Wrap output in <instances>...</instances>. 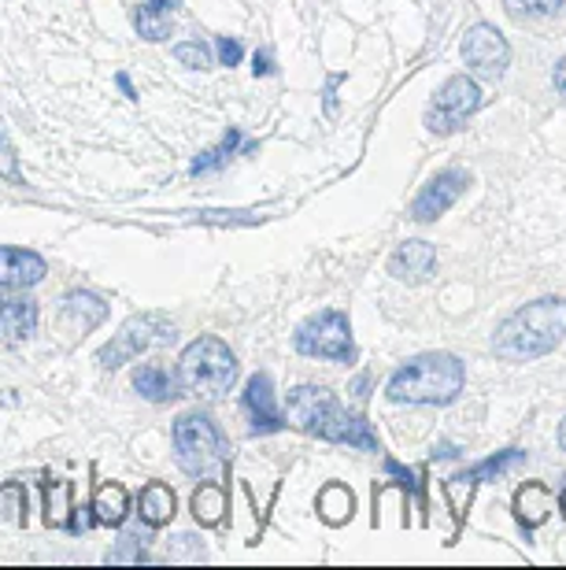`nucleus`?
<instances>
[{
    "instance_id": "1",
    "label": "nucleus",
    "mask_w": 566,
    "mask_h": 570,
    "mask_svg": "<svg viewBox=\"0 0 566 570\" xmlns=\"http://www.w3.org/2000/svg\"><path fill=\"white\" fill-rule=\"evenodd\" d=\"M289 423L311 433V438H322V441H334V444H352V449H367L375 452L378 449V438L364 419L352 415L348 407H341V401L322 390V385H297L289 393Z\"/></svg>"
},
{
    "instance_id": "2",
    "label": "nucleus",
    "mask_w": 566,
    "mask_h": 570,
    "mask_svg": "<svg viewBox=\"0 0 566 570\" xmlns=\"http://www.w3.org/2000/svg\"><path fill=\"white\" fill-rule=\"evenodd\" d=\"M566 337V301L540 296V301L518 307L496 326L493 348L500 360H537Z\"/></svg>"
},
{
    "instance_id": "3",
    "label": "nucleus",
    "mask_w": 566,
    "mask_h": 570,
    "mask_svg": "<svg viewBox=\"0 0 566 570\" xmlns=\"http://www.w3.org/2000/svg\"><path fill=\"white\" fill-rule=\"evenodd\" d=\"M463 382H467V371H463L459 356L423 352L393 374L385 396L393 404H451L463 393Z\"/></svg>"
},
{
    "instance_id": "4",
    "label": "nucleus",
    "mask_w": 566,
    "mask_h": 570,
    "mask_svg": "<svg viewBox=\"0 0 566 570\" xmlns=\"http://www.w3.org/2000/svg\"><path fill=\"white\" fill-rule=\"evenodd\" d=\"M178 379H182V390L197 401H219L222 393H230L237 379V356L219 337H197L178 360Z\"/></svg>"
},
{
    "instance_id": "5",
    "label": "nucleus",
    "mask_w": 566,
    "mask_h": 570,
    "mask_svg": "<svg viewBox=\"0 0 566 570\" xmlns=\"http://www.w3.org/2000/svg\"><path fill=\"white\" fill-rule=\"evenodd\" d=\"M175 460L192 478H211L226 463V438L211 415L186 412L175 423Z\"/></svg>"
},
{
    "instance_id": "6",
    "label": "nucleus",
    "mask_w": 566,
    "mask_h": 570,
    "mask_svg": "<svg viewBox=\"0 0 566 570\" xmlns=\"http://www.w3.org/2000/svg\"><path fill=\"white\" fill-rule=\"evenodd\" d=\"M300 356L311 360H334V363H352L356 360V341H352V323L337 307H322V312L308 315L292 334Z\"/></svg>"
},
{
    "instance_id": "7",
    "label": "nucleus",
    "mask_w": 566,
    "mask_h": 570,
    "mask_svg": "<svg viewBox=\"0 0 566 570\" xmlns=\"http://www.w3.org/2000/svg\"><path fill=\"white\" fill-rule=\"evenodd\" d=\"M171 341H175V323H171V318L160 315V312H145V315H133L130 323L122 326L105 348H100L97 360H100V367H105V371H116L127 360L141 356V352H149V348L171 345Z\"/></svg>"
},
{
    "instance_id": "8",
    "label": "nucleus",
    "mask_w": 566,
    "mask_h": 570,
    "mask_svg": "<svg viewBox=\"0 0 566 570\" xmlns=\"http://www.w3.org/2000/svg\"><path fill=\"white\" fill-rule=\"evenodd\" d=\"M478 108H481L478 82L467 78V75H456V78H448V82L437 89L434 100H429L426 127L434 134H456V130H463V122H467Z\"/></svg>"
},
{
    "instance_id": "9",
    "label": "nucleus",
    "mask_w": 566,
    "mask_h": 570,
    "mask_svg": "<svg viewBox=\"0 0 566 570\" xmlns=\"http://www.w3.org/2000/svg\"><path fill=\"white\" fill-rule=\"evenodd\" d=\"M463 60H467V67L478 78L496 82V78L507 71V63H512V45H507V38L496 27L478 22V27H470L467 38H463Z\"/></svg>"
},
{
    "instance_id": "10",
    "label": "nucleus",
    "mask_w": 566,
    "mask_h": 570,
    "mask_svg": "<svg viewBox=\"0 0 566 570\" xmlns=\"http://www.w3.org/2000/svg\"><path fill=\"white\" fill-rule=\"evenodd\" d=\"M467 186H470V175L463 167H448V170H440V175H434L423 186V193L415 197V204H411V219L415 223H434V219H440L451 204H456L463 193H467Z\"/></svg>"
},
{
    "instance_id": "11",
    "label": "nucleus",
    "mask_w": 566,
    "mask_h": 570,
    "mask_svg": "<svg viewBox=\"0 0 566 570\" xmlns=\"http://www.w3.org/2000/svg\"><path fill=\"white\" fill-rule=\"evenodd\" d=\"M245 415L252 423L256 433H278L281 426V412H278V401H275V385H270V374H252L245 385Z\"/></svg>"
},
{
    "instance_id": "12",
    "label": "nucleus",
    "mask_w": 566,
    "mask_h": 570,
    "mask_svg": "<svg viewBox=\"0 0 566 570\" xmlns=\"http://www.w3.org/2000/svg\"><path fill=\"white\" fill-rule=\"evenodd\" d=\"M38 326V304L22 293H0V345H19Z\"/></svg>"
},
{
    "instance_id": "13",
    "label": "nucleus",
    "mask_w": 566,
    "mask_h": 570,
    "mask_svg": "<svg viewBox=\"0 0 566 570\" xmlns=\"http://www.w3.org/2000/svg\"><path fill=\"white\" fill-rule=\"evenodd\" d=\"M44 278V259L30 248H0V289H30Z\"/></svg>"
},
{
    "instance_id": "14",
    "label": "nucleus",
    "mask_w": 566,
    "mask_h": 570,
    "mask_svg": "<svg viewBox=\"0 0 566 570\" xmlns=\"http://www.w3.org/2000/svg\"><path fill=\"white\" fill-rule=\"evenodd\" d=\"M434 267H437V253H434V245L429 242H404L396 253L389 256V275L396 282H426L429 275H434Z\"/></svg>"
},
{
    "instance_id": "15",
    "label": "nucleus",
    "mask_w": 566,
    "mask_h": 570,
    "mask_svg": "<svg viewBox=\"0 0 566 570\" xmlns=\"http://www.w3.org/2000/svg\"><path fill=\"white\" fill-rule=\"evenodd\" d=\"M133 390L152 404H167L186 393L182 379H178L171 367H163V363H141V367L133 371Z\"/></svg>"
},
{
    "instance_id": "16",
    "label": "nucleus",
    "mask_w": 566,
    "mask_h": 570,
    "mask_svg": "<svg viewBox=\"0 0 566 570\" xmlns=\"http://www.w3.org/2000/svg\"><path fill=\"white\" fill-rule=\"evenodd\" d=\"M105 315H108V307L100 296L93 293H71L63 301V312H60V326L67 330V334H89L93 326L105 323Z\"/></svg>"
},
{
    "instance_id": "17",
    "label": "nucleus",
    "mask_w": 566,
    "mask_h": 570,
    "mask_svg": "<svg viewBox=\"0 0 566 570\" xmlns=\"http://www.w3.org/2000/svg\"><path fill=\"white\" fill-rule=\"evenodd\" d=\"M175 0H145L133 11V30L141 33L145 41H163L171 33V22H175Z\"/></svg>"
},
{
    "instance_id": "18",
    "label": "nucleus",
    "mask_w": 566,
    "mask_h": 570,
    "mask_svg": "<svg viewBox=\"0 0 566 570\" xmlns=\"http://www.w3.org/2000/svg\"><path fill=\"white\" fill-rule=\"evenodd\" d=\"M138 508H141V519L149 522V527H167V522L175 519L178 500H175V493H171V485H163V482H149V485L141 489Z\"/></svg>"
},
{
    "instance_id": "19",
    "label": "nucleus",
    "mask_w": 566,
    "mask_h": 570,
    "mask_svg": "<svg viewBox=\"0 0 566 570\" xmlns=\"http://www.w3.org/2000/svg\"><path fill=\"white\" fill-rule=\"evenodd\" d=\"M127 511H130V497H127V489H122L119 482H108V485L97 489L93 519L100 522V527H119V522L127 519Z\"/></svg>"
},
{
    "instance_id": "20",
    "label": "nucleus",
    "mask_w": 566,
    "mask_h": 570,
    "mask_svg": "<svg viewBox=\"0 0 566 570\" xmlns=\"http://www.w3.org/2000/svg\"><path fill=\"white\" fill-rule=\"evenodd\" d=\"M526 460V452H518V449H507V452H500V455H489L485 463H478V466H470V471H463L459 478H451V485H478L481 478H496V474H504V471H512V466H518Z\"/></svg>"
},
{
    "instance_id": "21",
    "label": "nucleus",
    "mask_w": 566,
    "mask_h": 570,
    "mask_svg": "<svg viewBox=\"0 0 566 570\" xmlns=\"http://www.w3.org/2000/svg\"><path fill=\"white\" fill-rule=\"evenodd\" d=\"M222 511H226V493L219 485L203 482L197 493H192V515H197L200 527H215V522L222 519Z\"/></svg>"
},
{
    "instance_id": "22",
    "label": "nucleus",
    "mask_w": 566,
    "mask_h": 570,
    "mask_svg": "<svg viewBox=\"0 0 566 570\" xmlns=\"http://www.w3.org/2000/svg\"><path fill=\"white\" fill-rule=\"evenodd\" d=\"M0 527H27V489L0 482Z\"/></svg>"
},
{
    "instance_id": "23",
    "label": "nucleus",
    "mask_w": 566,
    "mask_h": 570,
    "mask_svg": "<svg viewBox=\"0 0 566 570\" xmlns=\"http://www.w3.org/2000/svg\"><path fill=\"white\" fill-rule=\"evenodd\" d=\"M71 482H49L44 485V522L49 527H67L71 522Z\"/></svg>"
},
{
    "instance_id": "24",
    "label": "nucleus",
    "mask_w": 566,
    "mask_h": 570,
    "mask_svg": "<svg viewBox=\"0 0 566 570\" xmlns=\"http://www.w3.org/2000/svg\"><path fill=\"white\" fill-rule=\"evenodd\" d=\"M352 508H356V500L352 493H348L345 485H326L322 493H319V511H322V519L326 522H345L348 515H352Z\"/></svg>"
},
{
    "instance_id": "25",
    "label": "nucleus",
    "mask_w": 566,
    "mask_h": 570,
    "mask_svg": "<svg viewBox=\"0 0 566 570\" xmlns=\"http://www.w3.org/2000/svg\"><path fill=\"white\" fill-rule=\"evenodd\" d=\"M237 141H241V134L237 130H230L222 138V145H215V148H208V153H203L197 164H192V175H208V170H215V167H222L226 159H230L234 153H237Z\"/></svg>"
},
{
    "instance_id": "26",
    "label": "nucleus",
    "mask_w": 566,
    "mask_h": 570,
    "mask_svg": "<svg viewBox=\"0 0 566 570\" xmlns=\"http://www.w3.org/2000/svg\"><path fill=\"white\" fill-rule=\"evenodd\" d=\"M563 8V0H507L512 16H529V19H548Z\"/></svg>"
},
{
    "instance_id": "27",
    "label": "nucleus",
    "mask_w": 566,
    "mask_h": 570,
    "mask_svg": "<svg viewBox=\"0 0 566 570\" xmlns=\"http://www.w3.org/2000/svg\"><path fill=\"white\" fill-rule=\"evenodd\" d=\"M175 60L189 67V71H203V67L211 63V52H208V45H200V41H182V45H175Z\"/></svg>"
},
{
    "instance_id": "28",
    "label": "nucleus",
    "mask_w": 566,
    "mask_h": 570,
    "mask_svg": "<svg viewBox=\"0 0 566 570\" xmlns=\"http://www.w3.org/2000/svg\"><path fill=\"white\" fill-rule=\"evenodd\" d=\"M0 175L11 178V181H19V167H16V148L8 145V138L0 134Z\"/></svg>"
},
{
    "instance_id": "29",
    "label": "nucleus",
    "mask_w": 566,
    "mask_h": 570,
    "mask_svg": "<svg viewBox=\"0 0 566 570\" xmlns=\"http://www.w3.org/2000/svg\"><path fill=\"white\" fill-rule=\"evenodd\" d=\"M219 60H222V67H237L241 63V45L234 38H219Z\"/></svg>"
},
{
    "instance_id": "30",
    "label": "nucleus",
    "mask_w": 566,
    "mask_h": 570,
    "mask_svg": "<svg viewBox=\"0 0 566 570\" xmlns=\"http://www.w3.org/2000/svg\"><path fill=\"white\" fill-rule=\"evenodd\" d=\"M252 71H256V78L259 75H275V60H270V52H256V67H252Z\"/></svg>"
},
{
    "instance_id": "31",
    "label": "nucleus",
    "mask_w": 566,
    "mask_h": 570,
    "mask_svg": "<svg viewBox=\"0 0 566 570\" xmlns=\"http://www.w3.org/2000/svg\"><path fill=\"white\" fill-rule=\"evenodd\" d=\"M552 82H556V89H559V97L566 100V56L556 63V75H552Z\"/></svg>"
},
{
    "instance_id": "32",
    "label": "nucleus",
    "mask_w": 566,
    "mask_h": 570,
    "mask_svg": "<svg viewBox=\"0 0 566 570\" xmlns=\"http://www.w3.org/2000/svg\"><path fill=\"white\" fill-rule=\"evenodd\" d=\"M119 89H122L127 97H138V94H133V86H130V78H127V75H119Z\"/></svg>"
},
{
    "instance_id": "33",
    "label": "nucleus",
    "mask_w": 566,
    "mask_h": 570,
    "mask_svg": "<svg viewBox=\"0 0 566 570\" xmlns=\"http://www.w3.org/2000/svg\"><path fill=\"white\" fill-rule=\"evenodd\" d=\"M559 449L566 452V419H563V426H559Z\"/></svg>"
},
{
    "instance_id": "34",
    "label": "nucleus",
    "mask_w": 566,
    "mask_h": 570,
    "mask_svg": "<svg viewBox=\"0 0 566 570\" xmlns=\"http://www.w3.org/2000/svg\"><path fill=\"white\" fill-rule=\"evenodd\" d=\"M559 511H563V519H566V489H563V497H559Z\"/></svg>"
}]
</instances>
